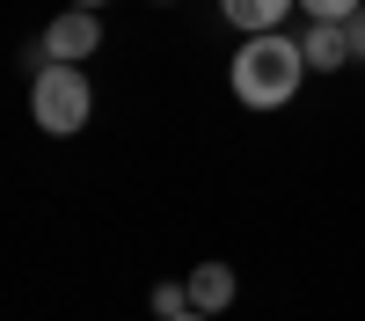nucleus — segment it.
<instances>
[{
  "label": "nucleus",
  "instance_id": "nucleus-1",
  "mask_svg": "<svg viewBox=\"0 0 365 321\" xmlns=\"http://www.w3.org/2000/svg\"><path fill=\"white\" fill-rule=\"evenodd\" d=\"M227 80H234V95L249 102V110H285V102L299 95V80H307V51H299V37H292V29H270V37H241V51H234Z\"/></svg>",
  "mask_w": 365,
  "mask_h": 321
},
{
  "label": "nucleus",
  "instance_id": "nucleus-2",
  "mask_svg": "<svg viewBox=\"0 0 365 321\" xmlns=\"http://www.w3.org/2000/svg\"><path fill=\"white\" fill-rule=\"evenodd\" d=\"M29 117H37L44 139H73L88 117H96V88H88L81 66H37L29 80Z\"/></svg>",
  "mask_w": 365,
  "mask_h": 321
},
{
  "label": "nucleus",
  "instance_id": "nucleus-3",
  "mask_svg": "<svg viewBox=\"0 0 365 321\" xmlns=\"http://www.w3.org/2000/svg\"><path fill=\"white\" fill-rule=\"evenodd\" d=\"M96 44H103V22L88 15V8H66V15L44 22V44L37 51H44V66H81Z\"/></svg>",
  "mask_w": 365,
  "mask_h": 321
},
{
  "label": "nucleus",
  "instance_id": "nucleus-4",
  "mask_svg": "<svg viewBox=\"0 0 365 321\" xmlns=\"http://www.w3.org/2000/svg\"><path fill=\"white\" fill-rule=\"evenodd\" d=\"M299 51H307V73H336L351 58V37H344V22H307L299 29Z\"/></svg>",
  "mask_w": 365,
  "mask_h": 321
},
{
  "label": "nucleus",
  "instance_id": "nucleus-5",
  "mask_svg": "<svg viewBox=\"0 0 365 321\" xmlns=\"http://www.w3.org/2000/svg\"><path fill=\"white\" fill-rule=\"evenodd\" d=\"M292 8H299V0H220V15L241 29V37H270Z\"/></svg>",
  "mask_w": 365,
  "mask_h": 321
},
{
  "label": "nucleus",
  "instance_id": "nucleus-6",
  "mask_svg": "<svg viewBox=\"0 0 365 321\" xmlns=\"http://www.w3.org/2000/svg\"><path fill=\"white\" fill-rule=\"evenodd\" d=\"M190 307L197 314H227L234 307V270H227V263H197V270H190Z\"/></svg>",
  "mask_w": 365,
  "mask_h": 321
},
{
  "label": "nucleus",
  "instance_id": "nucleus-7",
  "mask_svg": "<svg viewBox=\"0 0 365 321\" xmlns=\"http://www.w3.org/2000/svg\"><path fill=\"white\" fill-rule=\"evenodd\" d=\"M154 314H161V321H175V314H197V307H190V278H168V285H154Z\"/></svg>",
  "mask_w": 365,
  "mask_h": 321
},
{
  "label": "nucleus",
  "instance_id": "nucleus-8",
  "mask_svg": "<svg viewBox=\"0 0 365 321\" xmlns=\"http://www.w3.org/2000/svg\"><path fill=\"white\" fill-rule=\"evenodd\" d=\"M365 8V0H299V15H307V22H351Z\"/></svg>",
  "mask_w": 365,
  "mask_h": 321
},
{
  "label": "nucleus",
  "instance_id": "nucleus-9",
  "mask_svg": "<svg viewBox=\"0 0 365 321\" xmlns=\"http://www.w3.org/2000/svg\"><path fill=\"white\" fill-rule=\"evenodd\" d=\"M344 37H351V58H365V8H358V15L344 22Z\"/></svg>",
  "mask_w": 365,
  "mask_h": 321
},
{
  "label": "nucleus",
  "instance_id": "nucleus-10",
  "mask_svg": "<svg viewBox=\"0 0 365 321\" xmlns=\"http://www.w3.org/2000/svg\"><path fill=\"white\" fill-rule=\"evenodd\" d=\"M66 8H88V15H103V8H110V0H66Z\"/></svg>",
  "mask_w": 365,
  "mask_h": 321
},
{
  "label": "nucleus",
  "instance_id": "nucleus-11",
  "mask_svg": "<svg viewBox=\"0 0 365 321\" xmlns=\"http://www.w3.org/2000/svg\"><path fill=\"white\" fill-rule=\"evenodd\" d=\"M175 321H212V314H175Z\"/></svg>",
  "mask_w": 365,
  "mask_h": 321
}]
</instances>
